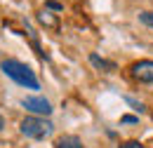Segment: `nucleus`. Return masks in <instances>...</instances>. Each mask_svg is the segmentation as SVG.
<instances>
[{
  "instance_id": "3",
  "label": "nucleus",
  "mask_w": 153,
  "mask_h": 148,
  "mask_svg": "<svg viewBox=\"0 0 153 148\" xmlns=\"http://www.w3.org/2000/svg\"><path fill=\"white\" fill-rule=\"evenodd\" d=\"M21 106H24L28 113L40 115V118H45V115H50V113H52L50 101H47V99H42V96H26V99H21Z\"/></svg>"
},
{
  "instance_id": "6",
  "label": "nucleus",
  "mask_w": 153,
  "mask_h": 148,
  "mask_svg": "<svg viewBox=\"0 0 153 148\" xmlns=\"http://www.w3.org/2000/svg\"><path fill=\"white\" fill-rule=\"evenodd\" d=\"M90 64L97 66V68H101V71H106V73L115 71V64H113V61H106V59H101V56H97V54H90Z\"/></svg>"
},
{
  "instance_id": "10",
  "label": "nucleus",
  "mask_w": 153,
  "mask_h": 148,
  "mask_svg": "<svg viewBox=\"0 0 153 148\" xmlns=\"http://www.w3.org/2000/svg\"><path fill=\"white\" fill-rule=\"evenodd\" d=\"M123 122H137V118H132V115H125V118H123Z\"/></svg>"
},
{
  "instance_id": "5",
  "label": "nucleus",
  "mask_w": 153,
  "mask_h": 148,
  "mask_svg": "<svg viewBox=\"0 0 153 148\" xmlns=\"http://www.w3.org/2000/svg\"><path fill=\"white\" fill-rule=\"evenodd\" d=\"M54 148H82V141L78 136H73V134H68V136H61L54 144Z\"/></svg>"
},
{
  "instance_id": "7",
  "label": "nucleus",
  "mask_w": 153,
  "mask_h": 148,
  "mask_svg": "<svg viewBox=\"0 0 153 148\" xmlns=\"http://www.w3.org/2000/svg\"><path fill=\"white\" fill-rule=\"evenodd\" d=\"M139 21H141L144 26L153 28V12H141V14H139Z\"/></svg>"
},
{
  "instance_id": "2",
  "label": "nucleus",
  "mask_w": 153,
  "mask_h": 148,
  "mask_svg": "<svg viewBox=\"0 0 153 148\" xmlns=\"http://www.w3.org/2000/svg\"><path fill=\"white\" fill-rule=\"evenodd\" d=\"M19 132L24 136L33 139V141H42V139H47L54 132V125L50 120L40 118V115H28V118H24L19 122Z\"/></svg>"
},
{
  "instance_id": "1",
  "label": "nucleus",
  "mask_w": 153,
  "mask_h": 148,
  "mask_svg": "<svg viewBox=\"0 0 153 148\" xmlns=\"http://www.w3.org/2000/svg\"><path fill=\"white\" fill-rule=\"evenodd\" d=\"M0 71L7 75L10 80H14L17 85L26 87V90H40V82H38V78H36V73L26 64L17 61V59H2L0 61Z\"/></svg>"
},
{
  "instance_id": "8",
  "label": "nucleus",
  "mask_w": 153,
  "mask_h": 148,
  "mask_svg": "<svg viewBox=\"0 0 153 148\" xmlns=\"http://www.w3.org/2000/svg\"><path fill=\"white\" fill-rule=\"evenodd\" d=\"M120 148H146V146L139 141H125V144H120Z\"/></svg>"
},
{
  "instance_id": "11",
  "label": "nucleus",
  "mask_w": 153,
  "mask_h": 148,
  "mask_svg": "<svg viewBox=\"0 0 153 148\" xmlns=\"http://www.w3.org/2000/svg\"><path fill=\"white\" fill-rule=\"evenodd\" d=\"M2 127H5V120H2V115H0V132H2Z\"/></svg>"
},
{
  "instance_id": "9",
  "label": "nucleus",
  "mask_w": 153,
  "mask_h": 148,
  "mask_svg": "<svg viewBox=\"0 0 153 148\" xmlns=\"http://www.w3.org/2000/svg\"><path fill=\"white\" fill-rule=\"evenodd\" d=\"M47 7H52V10H61V5L54 2V0H50V2H47Z\"/></svg>"
},
{
  "instance_id": "4",
  "label": "nucleus",
  "mask_w": 153,
  "mask_h": 148,
  "mask_svg": "<svg viewBox=\"0 0 153 148\" xmlns=\"http://www.w3.org/2000/svg\"><path fill=\"white\" fill-rule=\"evenodd\" d=\"M132 78L144 82V85H153V61L151 59H144V61H137L132 64Z\"/></svg>"
}]
</instances>
